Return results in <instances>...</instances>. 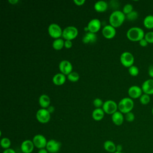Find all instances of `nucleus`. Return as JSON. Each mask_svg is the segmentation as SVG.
Returning <instances> with one entry per match:
<instances>
[{
  "label": "nucleus",
  "instance_id": "18",
  "mask_svg": "<svg viewBox=\"0 0 153 153\" xmlns=\"http://www.w3.org/2000/svg\"><path fill=\"white\" fill-rule=\"evenodd\" d=\"M97 41V35L94 33L87 32L84 35L82 41L84 44H93Z\"/></svg>",
  "mask_w": 153,
  "mask_h": 153
},
{
  "label": "nucleus",
  "instance_id": "44",
  "mask_svg": "<svg viewBox=\"0 0 153 153\" xmlns=\"http://www.w3.org/2000/svg\"><path fill=\"white\" fill-rule=\"evenodd\" d=\"M114 153H124V152H115Z\"/></svg>",
  "mask_w": 153,
  "mask_h": 153
},
{
  "label": "nucleus",
  "instance_id": "41",
  "mask_svg": "<svg viewBox=\"0 0 153 153\" xmlns=\"http://www.w3.org/2000/svg\"><path fill=\"white\" fill-rule=\"evenodd\" d=\"M123 146L121 145H117L116 146V151L117 152H122Z\"/></svg>",
  "mask_w": 153,
  "mask_h": 153
},
{
  "label": "nucleus",
  "instance_id": "13",
  "mask_svg": "<svg viewBox=\"0 0 153 153\" xmlns=\"http://www.w3.org/2000/svg\"><path fill=\"white\" fill-rule=\"evenodd\" d=\"M102 33L105 38L112 39L116 35V29L111 25H107L103 27Z\"/></svg>",
  "mask_w": 153,
  "mask_h": 153
},
{
  "label": "nucleus",
  "instance_id": "19",
  "mask_svg": "<svg viewBox=\"0 0 153 153\" xmlns=\"http://www.w3.org/2000/svg\"><path fill=\"white\" fill-rule=\"evenodd\" d=\"M38 103L41 108L47 109L50 105V98L47 94H42L39 97Z\"/></svg>",
  "mask_w": 153,
  "mask_h": 153
},
{
  "label": "nucleus",
  "instance_id": "42",
  "mask_svg": "<svg viewBox=\"0 0 153 153\" xmlns=\"http://www.w3.org/2000/svg\"><path fill=\"white\" fill-rule=\"evenodd\" d=\"M38 153H48V152L45 148H43V149H39Z\"/></svg>",
  "mask_w": 153,
  "mask_h": 153
},
{
  "label": "nucleus",
  "instance_id": "30",
  "mask_svg": "<svg viewBox=\"0 0 153 153\" xmlns=\"http://www.w3.org/2000/svg\"><path fill=\"white\" fill-rule=\"evenodd\" d=\"M128 71L129 74L132 76H136L139 72V70L138 68L135 65H133L130 68H128Z\"/></svg>",
  "mask_w": 153,
  "mask_h": 153
},
{
  "label": "nucleus",
  "instance_id": "25",
  "mask_svg": "<svg viewBox=\"0 0 153 153\" xmlns=\"http://www.w3.org/2000/svg\"><path fill=\"white\" fill-rule=\"evenodd\" d=\"M64 44H65V41L63 40V39L60 38L55 39L53 41L52 43V47L56 50H60L63 48Z\"/></svg>",
  "mask_w": 153,
  "mask_h": 153
},
{
  "label": "nucleus",
  "instance_id": "10",
  "mask_svg": "<svg viewBox=\"0 0 153 153\" xmlns=\"http://www.w3.org/2000/svg\"><path fill=\"white\" fill-rule=\"evenodd\" d=\"M61 143L55 139H50L47 142L45 149L50 153H57L61 148Z\"/></svg>",
  "mask_w": 153,
  "mask_h": 153
},
{
  "label": "nucleus",
  "instance_id": "36",
  "mask_svg": "<svg viewBox=\"0 0 153 153\" xmlns=\"http://www.w3.org/2000/svg\"><path fill=\"white\" fill-rule=\"evenodd\" d=\"M139 45L142 47H146L148 44V42H147V41L145 39V38H143L140 41H139Z\"/></svg>",
  "mask_w": 153,
  "mask_h": 153
},
{
  "label": "nucleus",
  "instance_id": "9",
  "mask_svg": "<svg viewBox=\"0 0 153 153\" xmlns=\"http://www.w3.org/2000/svg\"><path fill=\"white\" fill-rule=\"evenodd\" d=\"M32 142L34 144L35 147L39 149H41L45 148L48 141L47 140V139L44 136L41 134H38L33 136L32 139Z\"/></svg>",
  "mask_w": 153,
  "mask_h": 153
},
{
  "label": "nucleus",
  "instance_id": "33",
  "mask_svg": "<svg viewBox=\"0 0 153 153\" xmlns=\"http://www.w3.org/2000/svg\"><path fill=\"white\" fill-rule=\"evenodd\" d=\"M144 38L147 41L148 44H153V31H149L146 33Z\"/></svg>",
  "mask_w": 153,
  "mask_h": 153
},
{
  "label": "nucleus",
  "instance_id": "29",
  "mask_svg": "<svg viewBox=\"0 0 153 153\" xmlns=\"http://www.w3.org/2000/svg\"><path fill=\"white\" fill-rule=\"evenodd\" d=\"M139 16V14L136 11H132L131 12H130V13H128V14L126 15V18L128 20V21H134L136 20Z\"/></svg>",
  "mask_w": 153,
  "mask_h": 153
},
{
  "label": "nucleus",
  "instance_id": "14",
  "mask_svg": "<svg viewBox=\"0 0 153 153\" xmlns=\"http://www.w3.org/2000/svg\"><path fill=\"white\" fill-rule=\"evenodd\" d=\"M87 27L88 32L96 33L101 27V22L98 19H93L88 23Z\"/></svg>",
  "mask_w": 153,
  "mask_h": 153
},
{
  "label": "nucleus",
  "instance_id": "1",
  "mask_svg": "<svg viewBox=\"0 0 153 153\" xmlns=\"http://www.w3.org/2000/svg\"><path fill=\"white\" fill-rule=\"evenodd\" d=\"M126 19V15L123 13L122 11H120L119 10H114L109 16V25H111L115 28L120 27L123 25Z\"/></svg>",
  "mask_w": 153,
  "mask_h": 153
},
{
  "label": "nucleus",
  "instance_id": "15",
  "mask_svg": "<svg viewBox=\"0 0 153 153\" xmlns=\"http://www.w3.org/2000/svg\"><path fill=\"white\" fill-rule=\"evenodd\" d=\"M141 88L143 93L149 96L153 94V79L150 78L143 81Z\"/></svg>",
  "mask_w": 153,
  "mask_h": 153
},
{
  "label": "nucleus",
  "instance_id": "45",
  "mask_svg": "<svg viewBox=\"0 0 153 153\" xmlns=\"http://www.w3.org/2000/svg\"><path fill=\"white\" fill-rule=\"evenodd\" d=\"M152 115H153V107H152Z\"/></svg>",
  "mask_w": 153,
  "mask_h": 153
},
{
  "label": "nucleus",
  "instance_id": "27",
  "mask_svg": "<svg viewBox=\"0 0 153 153\" xmlns=\"http://www.w3.org/2000/svg\"><path fill=\"white\" fill-rule=\"evenodd\" d=\"M67 78L71 82H75L79 80V75L77 72L72 71V72H71L69 74H68L67 75Z\"/></svg>",
  "mask_w": 153,
  "mask_h": 153
},
{
  "label": "nucleus",
  "instance_id": "20",
  "mask_svg": "<svg viewBox=\"0 0 153 153\" xmlns=\"http://www.w3.org/2000/svg\"><path fill=\"white\" fill-rule=\"evenodd\" d=\"M66 76L62 73H57L55 74L52 78V81L54 84L56 85H62L66 81Z\"/></svg>",
  "mask_w": 153,
  "mask_h": 153
},
{
  "label": "nucleus",
  "instance_id": "37",
  "mask_svg": "<svg viewBox=\"0 0 153 153\" xmlns=\"http://www.w3.org/2000/svg\"><path fill=\"white\" fill-rule=\"evenodd\" d=\"M74 2L77 6H81L85 2V0H74Z\"/></svg>",
  "mask_w": 153,
  "mask_h": 153
},
{
  "label": "nucleus",
  "instance_id": "40",
  "mask_svg": "<svg viewBox=\"0 0 153 153\" xmlns=\"http://www.w3.org/2000/svg\"><path fill=\"white\" fill-rule=\"evenodd\" d=\"M47 109L48 110V111L50 114L53 113V112L54 111V106H51V105H50V106L47 108Z\"/></svg>",
  "mask_w": 153,
  "mask_h": 153
},
{
  "label": "nucleus",
  "instance_id": "8",
  "mask_svg": "<svg viewBox=\"0 0 153 153\" xmlns=\"http://www.w3.org/2000/svg\"><path fill=\"white\" fill-rule=\"evenodd\" d=\"M105 114L112 115L118 110V104L112 100H106L102 108Z\"/></svg>",
  "mask_w": 153,
  "mask_h": 153
},
{
  "label": "nucleus",
  "instance_id": "11",
  "mask_svg": "<svg viewBox=\"0 0 153 153\" xmlns=\"http://www.w3.org/2000/svg\"><path fill=\"white\" fill-rule=\"evenodd\" d=\"M59 68L60 73L64 74L65 75H68L71 72H72L73 69L72 63L67 60H62L59 63Z\"/></svg>",
  "mask_w": 153,
  "mask_h": 153
},
{
  "label": "nucleus",
  "instance_id": "34",
  "mask_svg": "<svg viewBox=\"0 0 153 153\" xmlns=\"http://www.w3.org/2000/svg\"><path fill=\"white\" fill-rule=\"evenodd\" d=\"M124 118L128 122H133L135 119V116L132 112H130L125 114Z\"/></svg>",
  "mask_w": 153,
  "mask_h": 153
},
{
  "label": "nucleus",
  "instance_id": "38",
  "mask_svg": "<svg viewBox=\"0 0 153 153\" xmlns=\"http://www.w3.org/2000/svg\"><path fill=\"white\" fill-rule=\"evenodd\" d=\"M148 75L149 76L153 79V65H151L148 68Z\"/></svg>",
  "mask_w": 153,
  "mask_h": 153
},
{
  "label": "nucleus",
  "instance_id": "43",
  "mask_svg": "<svg viewBox=\"0 0 153 153\" xmlns=\"http://www.w3.org/2000/svg\"><path fill=\"white\" fill-rule=\"evenodd\" d=\"M19 2L18 0H8V2L12 5H15Z\"/></svg>",
  "mask_w": 153,
  "mask_h": 153
},
{
  "label": "nucleus",
  "instance_id": "22",
  "mask_svg": "<svg viewBox=\"0 0 153 153\" xmlns=\"http://www.w3.org/2000/svg\"><path fill=\"white\" fill-rule=\"evenodd\" d=\"M105 115V112L102 108H95L92 112V118L94 120L99 121L102 120Z\"/></svg>",
  "mask_w": 153,
  "mask_h": 153
},
{
  "label": "nucleus",
  "instance_id": "28",
  "mask_svg": "<svg viewBox=\"0 0 153 153\" xmlns=\"http://www.w3.org/2000/svg\"><path fill=\"white\" fill-rule=\"evenodd\" d=\"M151 100L150 96L145 93H143L142 96L139 97V102L143 105H148Z\"/></svg>",
  "mask_w": 153,
  "mask_h": 153
},
{
  "label": "nucleus",
  "instance_id": "16",
  "mask_svg": "<svg viewBox=\"0 0 153 153\" xmlns=\"http://www.w3.org/2000/svg\"><path fill=\"white\" fill-rule=\"evenodd\" d=\"M34 144L32 140L27 139L22 142L20 145V149L22 153H31L34 149Z\"/></svg>",
  "mask_w": 153,
  "mask_h": 153
},
{
  "label": "nucleus",
  "instance_id": "21",
  "mask_svg": "<svg viewBox=\"0 0 153 153\" xmlns=\"http://www.w3.org/2000/svg\"><path fill=\"white\" fill-rule=\"evenodd\" d=\"M108 4L107 2L105 1H98L95 2L94 5V8L96 11L99 13H102L108 9Z\"/></svg>",
  "mask_w": 153,
  "mask_h": 153
},
{
  "label": "nucleus",
  "instance_id": "46",
  "mask_svg": "<svg viewBox=\"0 0 153 153\" xmlns=\"http://www.w3.org/2000/svg\"><path fill=\"white\" fill-rule=\"evenodd\" d=\"M152 65H153V60H152Z\"/></svg>",
  "mask_w": 153,
  "mask_h": 153
},
{
  "label": "nucleus",
  "instance_id": "39",
  "mask_svg": "<svg viewBox=\"0 0 153 153\" xmlns=\"http://www.w3.org/2000/svg\"><path fill=\"white\" fill-rule=\"evenodd\" d=\"M2 153H16V152L12 148H8L7 149H4Z\"/></svg>",
  "mask_w": 153,
  "mask_h": 153
},
{
  "label": "nucleus",
  "instance_id": "32",
  "mask_svg": "<svg viewBox=\"0 0 153 153\" xmlns=\"http://www.w3.org/2000/svg\"><path fill=\"white\" fill-rule=\"evenodd\" d=\"M103 103L104 102H103L102 100L100 98H96L93 100V105L96 108H102L103 106Z\"/></svg>",
  "mask_w": 153,
  "mask_h": 153
},
{
  "label": "nucleus",
  "instance_id": "17",
  "mask_svg": "<svg viewBox=\"0 0 153 153\" xmlns=\"http://www.w3.org/2000/svg\"><path fill=\"white\" fill-rule=\"evenodd\" d=\"M111 119L114 124L116 126H121L124 122V117L123 113L117 111L111 115Z\"/></svg>",
  "mask_w": 153,
  "mask_h": 153
},
{
  "label": "nucleus",
  "instance_id": "12",
  "mask_svg": "<svg viewBox=\"0 0 153 153\" xmlns=\"http://www.w3.org/2000/svg\"><path fill=\"white\" fill-rule=\"evenodd\" d=\"M142 94L143 91L142 88L138 85H131L128 89V94L129 97L132 99L139 98Z\"/></svg>",
  "mask_w": 153,
  "mask_h": 153
},
{
  "label": "nucleus",
  "instance_id": "23",
  "mask_svg": "<svg viewBox=\"0 0 153 153\" xmlns=\"http://www.w3.org/2000/svg\"><path fill=\"white\" fill-rule=\"evenodd\" d=\"M116 146L115 143L110 140H106L103 143V148L105 151L110 153H114L116 152Z\"/></svg>",
  "mask_w": 153,
  "mask_h": 153
},
{
  "label": "nucleus",
  "instance_id": "5",
  "mask_svg": "<svg viewBox=\"0 0 153 153\" xmlns=\"http://www.w3.org/2000/svg\"><path fill=\"white\" fill-rule=\"evenodd\" d=\"M120 60L123 66L128 68L133 65L134 62V57L130 52L124 51L121 53Z\"/></svg>",
  "mask_w": 153,
  "mask_h": 153
},
{
  "label": "nucleus",
  "instance_id": "2",
  "mask_svg": "<svg viewBox=\"0 0 153 153\" xmlns=\"http://www.w3.org/2000/svg\"><path fill=\"white\" fill-rule=\"evenodd\" d=\"M145 32L139 27H131L128 29L126 33L127 38L131 41H139L145 37Z\"/></svg>",
  "mask_w": 153,
  "mask_h": 153
},
{
  "label": "nucleus",
  "instance_id": "26",
  "mask_svg": "<svg viewBox=\"0 0 153 153\" xmlns=\"http://www.w3.org/2000/svg\"><path fill=\"white\" fill-rule=\"evenodd\" d=\"M0 145L1 146V147L4 149H7L8 148H10V146H11V140L8 137H2L0 141Z\"/></svg>",
  "mask_w": 153,
  "mask_h": 153
},
{
  "label": "nucleus",
  "instance_id": "31",
  "mask_svg": "<svg viewBox=\"0 0 153 153\" xmlns=\"http://www.w3.org/2000/svg\"><path fill=\"white\" fill-rule=\"evenodd\" d=\"M132 11H133V7L131 4H129V3L125 4L124 5V7L123 8V10H122V11L123 12V13L125 15L128 14Z\"/></svg>",
  "mask_w": 153,
  "mask_h": 153
},
{
  "label": "nucleus",
  "instance_id": "7",
  "mask_svg": "<svg viewBox=\"0 0 153 153\" xmlns=\"http://www.w3.org/2000/svg\"><path fill=\"white\" fill-rule=\"evenodd\" d=\"M51 118V114L47 109L41 108L36 113V118L38 122L42 124L48 123Z\"/></svg>",
  "mask_w": 153,
  "mask_h": 153
},
{
  "label": "nucleus",
  "instance_id": "6",
  "mask_svg": "<svg viewBox=\"0 0 153 153\" xmlns=\"http://www.w3.org/2000/svg\"><path fill=\"white\" fill-rule=\"evenodd\" d=\"M63 30L57 23H51L48 27V33L49 35L55 39L60 38L62 36Z\"/></svg>",
  "mask_w": 153,
  "mask_h": 153
},
{
  "label": "nucleus",
  "instance_id": "4",
  "mask_svg": "<svg viewBox=\"0 0 153 153\" xmlns=\"http://www.w3.org/2000/svg\"><path fill=\"white\" fill-rule=\"evenodd\" d=\"M78 35V29L74 26H69L63 29L62 37L65 40L72 41Z\"/></svg>",
  "mask_w": 153,
  "mask_h": 153
},
{
  "label": "nucleus",
  "instance_id": "24",
  "mask_svg": "<svg viewBox=\"0 0 153 153\" xmlns=\"http://www.w3.org/2000/svg\"><path fill=\"white\" fill-rule=\"evenodd\" d=\"M143 24L144 27L148 29H153V15L146 16L143 19Z\"/></svg>",
  "mask_w": 153,
  "mask_h": 153
},
{
  "label": "nucleus",
  "instance_id": "35",
  "mask_svg": "<svg viewBox=\"0 0 153 153\" xmlns=\"http://www.w3.org/2000/svg\"><path fill=\"white\" fill-rule=\"evenodd\" d=\"M72 46V41H70V40H65V44H64V47L66 48H71Z\"/></svg>",
  "mask_w": 153,
  "mask_h": 153
},
{
  "label": "nucleus",
  "instance_id": "3",
  "mask_svg": "<svg viewBox=\"0 0 153 153\" xmlns=\"http://www.w3.org/2000/svg\"><path fill=\"white\" fill-rule=\"evenodd\" d=\"M134 108V102L132 99L129 97H124L121 99L118 103V109L123 114H127L131 112Z\"/></svg>",
  "mask_w": 153,
  "mask_h": 153
}]
</instances>
